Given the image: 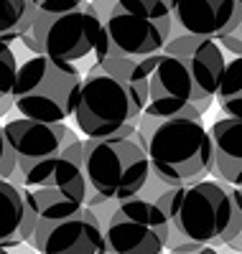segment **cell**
<instances>
[{
  "label": "cell",
  "mask_w": 242,
  "mask_h": 254,
  "mask_svg": "<svg viewBox=\"0 0 242 254\" xmlns=\"http://www.w3.org/2000/svg\"><path fill=\"white\" fill-rule=\"evenodd\" d=\"M156 203L168 224V254L230 247L242 234V198L227 183L202 181L168 188Z\"/></svg>",
  "instance_id": "obj_1"
},
{
  "label": "cell",
  "mask_w": 242,
  "mask_h": 254,
  "mask_svg": "<svg viewBox=\"0 0 242 254\" xmlns=\"http://www.w3.org/2000/svg\"><path fill=\"white\" fill-rule=\"evenodd\" d=\"M133 140L148 155L150 176L168 188L194 186L212 176V137L202 120H161L143 115Z\"/></svg>",
  "instance_id": "obj_2"
},
{
  "label": "cell",
  "mask_w": 242,
  "mask_h": 254,
  "mask_svg": "<svg viewBox=\"0 0 242 254\" xmlns=\"http://www.w3.org/2000/svg\"><path fill=\"white\" fill-rule=\"evenodd\" d=\"M28 31L43 56L82 76L102 69L113 54L107 28L92 5H82L61 15L36 13Z\"/></svg>",
  "instance_id": "obj_3"
},
{
  "label": "cell",
  "mask_w": 242,
  "mask_h": 254,
  "mask_svg": "<svg viewBox=\"0 0 242 254\" xmlns=\"http://www.w3.org/2000/svg\"><path fill=\"white\" fill-rule=\"evenodd\" d=\"M10 183H20L33 203L36 221H59L87 208L90 186L84 176V140H74L67 150L18 168Z\"/></svg>",
  "instance_id": "obj_4"
},
{
  "label": "cell",
  "mask_w": 242,
  "mask_h": 254,
  "mask_svg": "<svg viewBox=\"0 0 242 254\" xmlns=\"http://www.w3.org/2000/svg\"><path fill=\"white\" fill-rule=\"evenodd\" d=\"M84 76L54 64L46 56L20 61L15 81V110L20 117L59 125L74 117Z\"/></svg>",
  "instance_id": "obj_5"
},
{
  "label": "cell",
  "mask_w": 242,
  "mask_h": 254,
  "mask_svg": "<svg viewBox=\"0 0 242 254\" xmlns=\"http://www.w3.org/2000/svg\"><path fill=\"white\" fill-rule=\"evenodd\" d=\"M84 176L92 193L120 203L145 190L150 181V163L133 137L84 140Z\"/></svg>",
  "instance_id": "obj_6"
},
{
  "label": "cell",
  "mask_w": 242,
  "mask_h": 254,
  "mask_svg": "<svg viewBox=\"0 0 242 254\" xmlns=\"http://www.w3.org/2000/svg\"><path fill=\"white\" fill-rule=\"evenodd\" d=\"M102 23L110 36V56L145 59L161 54L173 28L166 0H110Z\"/></svg>",
  "instance_id": "obj_7"
},
{
  "label": "cell",
  "mask_w": 242,
  "mask_h": 254,
  "mask_svg": "<svg viewBox=\"0 0 242 254\" xmlns=\"http://www.w3.org/2000/svg\"><path fill=\"white\" fill-rule=\"evenodd\" d=\"M140 117L143 107L120 79L102 69L84 76L74 120L87 140L135 137Z\"/></svg>",
  "instance_id": "obj_8"
},
{
  "label": "cell",
  "mask_w": 242,
  "mask_h": 254,
  "mask_svg": "<svg viewBox=\"0 0 242 254\" xmlns=\"http://www.w3.org/2000/svg\"><path fill=\"white\" fill-rule=\"evenodd\" d=\"M168 242V224L153 198L120 201L105 221L107 254H163Z\"/></svg>",
  "instance_id": "obj_9"
},
{
  "label": "cell",
  "mask_w": 242,
  "mask_h": 254,
  "mask_svg": "<svg viewBox=\"0 0 242 254\" xmlns=\"http://www.w3.org/2000/svg\"><path fill=\"white\" fill-rule=\"evenodd\" d=\"M150 117L161 120H202V104L196 94L191 71L186 64L173 54H156L148 56V97H145V112Z\"/></svg>",
  "instance_id": "obj_10"
},
{
  "label": "cell",
  "mask_w": 242,
  "mask_h": 254,
  "mask_svg": "<svg viewBox=\"0 0 242 254\" xmlns=\"http://www.w3.org/2000/svg\"><path fill=\"white\" fill-rule=\"evenodd\" d=\"M38 254H102L105 226L92 208L59 221H36L28 242Z\"/></svg>",
  "instance_id": "obj_11"
},
{
  "label": "cell",
  "mask_w": 242,
  "mask_h": 254,
  "mask_svg": "<svg viewBox=\"0 0 242 254\" xmlns=\"http://www.w3.org/2000/svg\"><path fill=\"white\" fill-rule=\"evenodd\" d=\"M163 51L179 56L186 64V69L191 71V79H194L196 94H199L202 112L207 115L209 107L214 104L219 81H222V74L227 66L225 51L219 49L214 38H199V36H189V33L171 38Z\"/></svg>",
  "instance_id": "obj_12"
},
{
  "label": "cell",
  "mask_w": 242,
  "mask_h": 254,
  "mask_svg": "<svg viewBox=\"0 0 242 254\" xmlns=\"http://www.w3.org/2000/svg\"><path fill=\"white\" fill-rule=\"evenodd\" d=\"M3 130L18 158V168H26L38 160H46L51 155H59L74 140H79V135L64 122L49 125V122H36L26 117L10 120L8 125H3Z\"/></svg>",
  "instance_id": "obj_13"
},
{
  "label": "cell",
  "mask_w": 242,
  "mask_h": 254,
  "mask_svg": "<svg viewBox=\"0 0 242 254\" xmlns=\"http://www.w3.org/2000/svg\"><path fill=\"white\" fill-rule=\"evenodd\" d=\"M171 15L184 33L199 38H219L240 31V0H166Z\"/></svg>",
  "instance_id": "obj_14"
},
{
  "label": "cell",
  "mask_w": 242,
  "mask_h": 254,
  "mask_svg": "<svg viewBox=\"0 0 242 254\" xmlns=\"http://www.w3.org/2000/svg\"><path fill=\"white\" fill-rule=\"evenodd\" d=\"M36 229L33 203L20 183L0 181V249L26 244Z\"/></svg>",
  "instance_id": "obj_15"
},
{
  "label": "cell",
  "mask_w": 242,
  "mask_h": 254,
  "mask_svg": "<svg viewBox=\"0 0 242 254\" xmlns=\"http://www.w3.org/2000/svg\"><path fill=\"white\" fill-rule=\"evenodd\" d=\"M212 137V176L219 183L242 188V120L222 117L209 127Z\"/></svg>",
  "instance_id": "obj_16"
},
{
  "label": "cell",
  "mask_w": 242,
  "mask_h": 254,
  "mask_svg": "<svg viewBox=\"0 0 242 254\" xmlns=\"http://www.w3.org/2000/svg\"><path fill=\"white\" fill-rule=\"evenodd\" d=\"M18 36L20 33H8L0 36V117H5L15 107V81H18Z\"/></svg>",
  "instance_id": "obj_17"
},
{
  "label": "cell",
  "mask_w": 242,
  "mask_h": 254,
  "mask_svg": "<svg viewBox=\"0 0 242 254\" xmlns=\"http://www.w3.org/2000/svg\"><path fill=\"white\" fill-rule=\"evenodd\" d=\"M214 102L225 112V117L242 120V56L227 61Z\"/></svg>",
  "instance_id": "obj_18"
},
{
  "label": "cell",
  "mask_w": 242,
  "mask_h": 254,
  "mask_svg": "<svg viewBox=\"0 0 242 254\" xmlns=\"http://www.w3.org/2000/svg\"><path fill=\"white\" fill-rule=\"evenodd\" d=\"M36 13L38 10L31 0H0V36L28 31Z\"/></svg>",
  "instance_id": "obj_19"
},
{
  "label": "cell",
  "mask_w": 242,
  "mask_h": 254,
  "mask_svg": "<svg viewBox=\"0 0 242 254\" xmlns=\"http://www.w3.org/2000/svg\"><path fill=\"white\" fill-rule=\"evenodd\" d=\"M18 171V158L5 137V130L0 127V181H10Z\"/></svg>",
  "instance_id": "obj_20"
},
{
  "label": "cell",
  "mask_w": 242,
  "mask_h": 254,
  "mask_svg": "<svg viewBox=\"0 0 242 254\" xmlns=\"http://www.w3.org/2000/svg\"><path fill=\"white\" fill-rule=\"evenodd\" d=\"M36 5L38 13H46V15H61V13H69L84 5V0H31Z\"/></svg>",
  "instance_id": "obj_21"
},
{
  "label": "cell",
  "mask_w": 242,
  "mask_h": 254,
  "mask_svg": "<svg viewBox=\"0 0 242 254\" xmlns=\"http://www.w3.org/2000/svg\"><path fill=\"white\" fill-rule=\"evenodd\" d=\"M217 44H219V49L230 51L235 59L242 56V36H240V31H235V33H230V36H219Z\"/></svg>",
  "instance_id": "obj_22"
},
{
  "label": "cell",
  "mask_w": 242,
  "mask_h": 254,
  "mask_svg": "<svg viewBox=\"0 0 242 254\" xmlns=\"http://www.w3.org/2000/svg\"><path fill=\"white\" fill-rule=\"evenodd\" d=\"M237 193H240V198H242V188H237ZM230 249H235L237 254H242V234H240V237L230 244Z\"/></svg>",
  "instance_id": "obj_23"
},
{
  "label": "cell",
  "mask_w": 242,
  "mask_h": 254,
  "mask_svg": "<svg viewBox=\"0 0 242 254\" xmlns=\"http://www.w3.org/2000/svg\"><path fill=\"white\" fill-rule=\"evenodd\" d=\"M184 254H219L217 249H199V252H184Z\"/></svg>",
  "instance_id": "obj_24"
},
{
  "label": "cell",
  "mask_w": 242,
  "mask_h": 254,
  "mask_svg": "<svg viewBox=\"0 0 242 254\" xmlns=\"http://www.w3.org/2000/svg\"><path fill=\"white\" fill-rule=\"evenodd\" d=\"M0 254H10V249H0Z\"/></svg>",
  "instance_id": "obj_25"
},
{
  "label": "cell",
  "mask_w": 242,
  "mask_h": 254,
  "mask_svg": "<svg viewBox=\"0 0 242 254\" xmlns=\"http://www.w3.org/2000/svg\"><path fill=\"white\" fill-rule=\"evenodd\" d=\"M240 36H242V23H240Z\"/></svg>",
  "instance_id": "obj_26"
},
{
  "label": "cell",
  "mask_w": 242,
  "mask_h": 254,
  "mask_svg": "<svg viewBox=\"0 0 242 254\" xmlns=\"http://www.w3.org/2000/svg\"><path fill=\"white\" fill-rule=\"evenodd\" d=\"M240 5H242V0H240Z\"/></svg>",
  "instance_id": "obj_27"
},
{
  "label": "cell",
  "mask_w": 242,
  "mask_h": 254,
  "mask_svg": "<svg viewBox=\"0 0 242 254\" xmlns=\"http://www.w3.org/2000/svg\"><path fill=\"white\" fill-rule=\"evenodd\" d=\"M102 254H107V252H102Z\"/></svg>",
  "instance_id": "obj_28"
}]
</instances>
